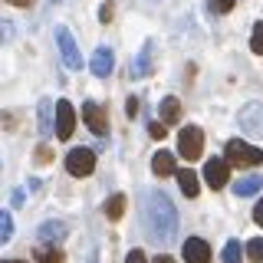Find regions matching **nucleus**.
<instances>
[{
	"instance_id": "9d476101",
	"label": "nucleus",
	"mask_w": 263,
	"mask_h": 263,
	"mask_svg": "<svg viewBox=\"0 0 263 263\" xmlns=\"http://www.w3.org/2000/svg\"><path fill=\"white\" fill-rule=\"evenodd\" d=\"M227 178H230V164H227V158H211L208 164H204V181H208L214 191H217V187H224Z\"/></svg>"
},
{
	"instance_id": "f03ea898",
	"label": "nucleus",
	"mask_w": 263,
	"mask_h": 263,
	"mask_svg": "<svg viewBox=\"0 0 263 263\" xmlns=\"http://www.w3.org/2000/svg\"><path fill=\"white\" fill-rule=\"evenodd\" d=\"M227 164H234V168H257V164H263V152L257 145H247L240 138H234V142H227Z\"/></svg>"
},
{
	"instance_id": "2f4dec72",
	"label": "nucleus",
	"mask_w": 263,
	"mask_h": 263,
	"mask_svg": "<svg viewBox=\"0 0 263 263\" xmlns=\"http://www.w3.org/2000/svg\"><path fill=\"white\" fill-rule=\"evenodd\" d=\"M253 220H257V224L263 227V201L257 204V208H253Z\"/></svg>"
},
{
	"instance_id": "6ab92c4d",
	"label": "nucleus",
	"mask_w": 263,
	"mask_h": 263,
	"mask_svg": "<svg viewBox=\"0 0 263 263\" xmlns=\"http://www.w3.org/2000/svg\"><path fill=\"white\" fill-rule=\"evenodd\" d=\"M122 214H125V194H112L109 201H105V217H109V220H119Z\"/></svg>"
},
{
	"instance_id": "39448f33",
	"label": "nucleus",
	"mask_w": 263,
	"mask_h": 263,
	"mask_svg": "<svg viewBox=\"0 0 263 263\" xmlns=\"http://www.w3.org/2000/svg\"><path fill=\"white\" fill-rule=\"evenodd\" d=\"M56 46H60V56L69 69H82V53H79L76 40H72V33L66 27H56Z\"/></svg>"
},
{
	"instance_id": "423d86ee",
	"label": "nucleus",
	"mask_w": 263,
	"mask_h": 263,
	"mask_svg": "<svg viewBox=\"0 0 263 263\" xmlns=\"http://www.w3.org/2000/svg\"><path fill=\"white\" fill-rule=\"evenodd\" d=\"M237 122H240V128L247 135L263 138V102H247L240 109V115H237Z\"/></svg>"
},
{
	"instance_id": "b1692460",
	"label": "nucleus",
	"mask_w": 263,
	"mask_h": 263,
	"mask_svg": "<svg viewBox=\"0 0 263 263\" xmlns=\"http://www.w3.org/2000/svg\"><path fill=\"white\" fill-rule=\"evenodd\" d=\"M250 49L257 56H263V23H257V27H253V36H250Z\"/></svg>"
},
{
	"instance_id": "aec40b11",
	"label": "nucleus",
	"mask_w": 263,
	"mask_h": 263,
	"mask_svg": "<svg viewBox=\"0 0 263 263\" xmlns=\"http://www.w3.org/2000/svg\"><path fill=\"white\" fill-rule=\"evenodd\" d=\"M243 253H247V247H240V240H230L224 247V253H220V260H224V263H240Z\"/></svg>"
},
{
	"instance_id": "c756f323",
	"label": "nucleus",
	"mask_w": 263,
	"mask_h": 263,
	"mask_svg": "<svg viewBox=\"0 0 263 263\" xmlns=\"http://www.w3.org/2000/svg\"><path fill=\"white\" fill-rule=\"evenodd\" d=\"M125 112H128V119H135V115H138V99H135V96H132V99H128V105H125Z\"/></svg>"
},
{
	"instance_id": "473e14b6",
	"label": "nucleus",
	"mask_w": 263,
	"mask_h": 263,
	"mask_svg": "<svg viewBox=\"0 0 263 263\" xmlns=\"http://www.w3.org/2000/svg\"><path fill=\"white\" fill-rule=\"evenodd\" d=\"M4 128H16V115H10V112L4 115Z\"/></svg>"
},
{
	"instance_id": "7c9ffc66",
	"label": "nucleus",
	"mask_w": 263,
	"mask_h": 263,
	"mask_svg": "<svg viewBox=\"0 0 263 263\" xmlns=\"http://www.w3.org/2000/svg\"><path fill=\"white\" fill-rule=\"evenodd\" d=\"M99 20H102V23H109V20H112V4H105L102 10H99Z\"/></svg>"
},
{
	"instance_id": "6e6552de",
	"label": "nucleus",
	"mask_w": 263,
	"mask_h": 263,
	"mask_svg": "<svg viewBox=\"0 0 263 263\" xmlns=\"http://www.w3.org/2000/svg\"><path fill=\"white\" fill-rule=\"evenodd\" d=\"M82 122L96 132V135H109V115L99 102H82Z\"/></svg>"
},
{
	"instance_id": "dca6fc26",
	"label": "nucleus",
	"mask_w": 263,
	"mask_h": 263,
	"mask_svg": "<svg viewBox=\"0 0 263 263\" xmlns=\"http://www.w3.org/2000/svg\"><path fill=\"white\" fill-rule=\"evenodd\" d=\"M53 112H56V105L49 102V99H43V102H40V132H43V135H53V132H56Z\"/></svg>"
},
{
	"instance_id": "393cba45",
	"label": "nucleus",
	"mask_w": 263,
	"mask_h": 263,
	"mask_svg": "<svg viewBox=\"0 0 263 263\" xmlns=\"http://www.w3.org/2000/svg\"><path fill=\"white\" fill-rule=\"evenodd\" d=\"M234 4H237V0H211V10L214 13H230V10H234Z\"/></svg>"
},
{
	"instance_id": "c85d7f7f",
	"label": "nucleus",
	"mask_w": 263,
	"mask_h": 263,
	"mask_svg": "<svg viewBox=\"0 0 263 263\" xmlns=\"http://www.w3.org/2000/svg\"><path fill=\"white\" fill-rule=\"evenodd\" d=\"M0 33H4V40H13V23L4 20V23H0Z\"/></svg>"
},
{
	"instance_id": "9b49d317",
	"label": "nucleus",
	"mask_w": 263,
	"mask_h": 263,
	"mask_svg": "<svg viewBox=\"0 0 263 263\" xmlns=\"http://www.w3.org/2000/svg\"><path fill=\"white\" fill-rule=\"evenodd\" d=\"M181 253H184L187 263H208L211 260V247H208V240H201V237H187L184 247H181Z\"/></svg>"
},
{
	"instance_id": "c9c22d12",
	"label": "nucleus",
	"mask_w": 263,
	"mask_h": 263,
	"mask_svg": "<svg viewBox=\"0 0 263 263\" xmlns=\"http://www.w3.org/2000/svg\"><path fill=\"white\" fill-rule=\"evenodd\" d=\"M7 263H23V260H7Z\"/></svg>"
},
{
	"instance_id": "5701e85b",
	"label": "nucleus",
	"mask_w": 263,
	"mask_h": 263,
	"mask_svg": "<svg viewBox=\"0 0 263 263\" xmlns=\"http://www.w3.org/2000/svg\"><path fill=\"white\" fill-rule=\"evenodd\" d=\"M247 257L253 263H263V237H253V240L247 243Z\"/></svg>"
},
{
	"instance_id": "a211bd4d",
	"label": "nucleus",
	"mask_w": 263,
	"mask_h": 263,
	"mask_svg": "<svg viewBox=\"0 0 263 263\" xmlns=\"http://www.w3.org/2000/svg\"><path fill=\"white\" fill-rule=\"evenodd\" d=\"M260 187H263V178L250 175V178H240V181L234 184V194H237V197H250V194H257Z\"/></svg>"
},
{
	"instance_id": "f257e3e1",
	"label": "nucleus",
	"mask_w": 263,
	"mask_h": 263,
	"mask_svg": "<svg viewBox=\"0 0 263 263\" xmlns=\"http://www.w3.org/2000/svg\"><path fill=\"white\" fill-rule=\"evenodd\" d=\"M145 227L158 243H171L178 234V211L168 194L148 191L145 194Z\"/></svg>"
},
{
	"instance_id": "72a5a7b5",
	"label": "nucleus",
	"mask_w": 263,
	"mask_h": 263,
	"mask_svg": "<svg viewBox=\"0 0 263 263\" xmlns=\"http://www.w3.org/2000/svg\"><path fill=\"white\" fill-rule=\"evenodd\" d=\"M7 4H13V7H33L36 0H7Z\"/></svg>"
},
{
	"instance_id": "4468645a",
	"label": "nucleus",
	"mask_w": 263,
	"mask_h": 263,
	"mask_svg": "<svg viewBox=\"0 0 263 263\" xmlns=\"http://www.w3.org/2000/svg\"><path fill=\"white\" fill-rule=\"evenodd\" d=\"M158 115H161L164 125H175V122L181 119V102H178L175 96H164V99H161V105H158Z\"/></svg>"
},
{
	"instance_id": "ddd939ff",
	"label": "nucleus",
	"mask_w": 263,
	"mask_h": 263,
	"mask_svg": "<svg viewBox=\"0 0 263 263\" xmlns=\"http://www.w3.org/2000/svg\"><path fill=\"white\" fill-rule=\"evenodd\" d=\"M36 237H40V243H60V240H66V224L63 220H46V224H40V230H36Z\"/></svg>"
},
{
	"instance_id": "bb28decb",
	"label": "nucleus",
	"mask_w": 263,
	"mask_h": 263,
	"mask_svg": "<svg viewBox=\"0 0 263 263\" xmlns=\"http://www.w3.org/2000/svg\"><path fill=\"white\" fill-rule=\"evenodd\" d=\"M49 158H53V152H49L46 145H40V148H36V161H40V164H46Z\"/></svg>"
},
{
	"instance_id": "2eb2a0df",
	"label": "nucleus",
	"mask_w": 263,
	"mask_h": 263,
	"mask_svg": "<svg viewBox=\"0 0 263 263\" xmlns=\"http://www.w3.org/2000/svg\"><path fill=\"white\" fill-rule=\"evenodd\" d=\"M152 171H155L158 178H164V175H178V168H175V155H171V152H158V155L152 158Z\"/></svg>"
},
{
	"instance_id": "f3484780",
	"label": "nucleus",
	"mask_w": 263,
	"mask_h": 263,
	"mask_svg": "<svg viewBox=\"0 0 263 263\" xmlns=\"http://www.w3.org/2000/svg\"><path fill=\"white\" fill-rule=\"evenodd\" d=\"M178 184H181V191H184L187 197H197V191H201V187H197V175H194V171L191 168H181L178 171Z\"/></svg>"
},
{
	"instance_id": "a878e982",
	"label": "nucleus",
	"mask_w": 263,
	"mask_h": 263,
	"mask_svg": "<svg viewBox=\"0 0 263 263\" xmlns=\"http://www.w3.org/2000/svg\"><path fill=\"white\" fill-rule=\"evenodd\" d=\"M164 132H168L164 122H152V125H148V135H152V138H164Z\"/></svg>"
},
{
	"instance_id": "20e7f679",
	"label": "nucleus",
	"mask_w": 263,
	"mask_h": 263,
	"mask_svg": "<svg viewBox=\"0 0 263 263\" xmlns=\"http://www.w3.org/2000/svg\"><path fill=\"white\" fill-rule=\"evenodd\" d=\"M66 171H69L72 178H89L96 171V152L92 148H72V152L66 155Z\"/></svg>"
},
{
	"instance_id": "1a4fd4ad",
	"label": "nucleus",
	"mask_w": 263,
	"mask_h": 263,
	"mask_svg": "<svg viewBox=\"0 0 263 263\" xmlns=\"http://www.w3.org/2000/svg\"><path fill=\"white\" fill-rule=\"evenodd\" d=\"M152 69H155V40H145L142 53L132 60V76L145 79V76H152Z\"/></svg>"
},
{
	"instance_id": "f704fd0d",
	"label": "nucleus",
	"mask_w": 263,
	"mask_h": 263,
	"mask_svg": "<svg viewBox=\"0 0 263 263\" xmlns=\"http://www.w3.org/2000/svg\"><path fill=\"white\" fill-rule=\"evenodd\" d=\"M155 263H175V260H171V257H164V253H161V257H155Z\"/></svg>"
},
{
	"instance_id": "412c9836",
	"label": "nucleus",
	"mask_w": 263,
	"mask_h": 263,
	"mask_svg": "<svg viewBox=\"0 0 263 263\" xmlns=\"http://www.w3.org/2000/svg\"><path fill=\"white\" fill-rule=\"evenodd\" d=\"M36 263H63V250H60V247H40V250H36Z\"/></svg>"
},
{
	"instance_id": "0eeeda50",
	"label": "nucleus",
	"mask_w": 263,
	"mask_h": 263,
	"mask_svg": "<svg viewBox=\"0 0 263 263\" xmlns=\"http://www.w3.org/2000/svg\"><path fill=\"white\" fill-rule=\"evenodd\" d=\"M72 128H76V109H72V102L60 99V102H56V138H60V142L72 138Z\"/></svg>"
},
{
	"instance_id": "7ed1b4c3",
	"label": "nucleus",
	"mask_w": 263,
	"mask_h": 263,
	"mask_svg": "<svg viewBox=\"0 0 263 263\" xmlns=\"http://www.w3.org/2000/svg\"><path fill=\"white\" fill-rule=\"evenodd\" d=\"M178 155L184 161H197L204 155V132L197 125H187L178 132Z\"/></svg>"
},
{
	"instance_id": "cd10ccee",
	"label": "nucleus",
	"mask_w": 263,
	"mask_h": 263,
	"mask_svg": "<svg viewBox=\"0 0 263 263\" xmlns=\"http://www.w3.org/2000/svg\"><path fill=\"white\" fill-rule=\"evenodd\" d=\"M125 263H148V260H145V253H142V250H132L128 257H125Z\"/></svg>"
},
{
	"instance_id": "4be33fe9",
	"label": "nucleus",
	"mask_w": 263,
	"mask_h": 263,
	"mask_svg": "<svg viewBox=\"0 0 263 263\" xmlns=\"http://www.w3.org/2000/svg\"><path fill=\"white\" fill-rule=\"evenodd\" d=\"M0 240H4V243L13 240V217L7 211H0Z\"/></svg>"
},
{
	"instance_id": "f8f14e48",
	"label": "nucleus",
	"mask_w": 263,
	"mask_h": 263,
	"mask_svg": "<svg viewBox=\"0 0 263 263\" xmlns=\"http://www.w3.org/2000/svg\"><path fill=\"white\" fill-rule=\"evenodd\" d=\"M112 66H115V56H112V49H109V46H99L96 53H92V60H89V69H92L99 79L109 76Z\"/></svg>"
}]
</instances>
